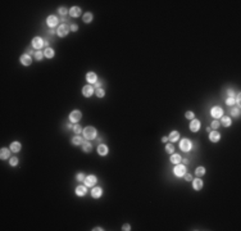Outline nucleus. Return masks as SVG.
Wrapping results in <instances>:
<instances>
[{
  "label": "nucleus",
  "instance_id": "obj_22",
  "mask_svg": "<svg viewBox=\"0 0 241 231\" xmlns=\"http://www.w3.org/2000/svg\"><path fill=\"white\" fill-rule=\"evenodd\" d=\"M168 140H169L172 144H173V143H176V141H178V140H180V132L176 131V130L171 131L169 135H168Z\"/></svg>",
  "mask_w": 241,
  "mask_h": 231
},
{
  "label": "nucleus",
  "instance_id": "obj_35",
  "mask_svg": "<svg viewBox=\"0 0 241 231\" xmlns=\"http://www.w3.org/2000/svg\"><path fill=\"white\" fill-rule=\"evenodd\" d=\"M18 157H11L9 158V165H11V167H17L18 166Z\"/></svg>",
  "mask_w": 241,
  "mask_h": 231
},
{
  "label": "nucleus",
  "instance_id": "obj_34",
  "mask_svg": "<svg viewBox=\"0 0 241 231\" xmlns=\"http://www.w3.org/2000/svg\"><path fill=\"white\" fill-rule=\"evenodd\" d=\"M212 130H218L219 127H221V123H219V119H213L212 121V123H210V126H209Z\"/></svg>",
  "mask_w": 241,
  "mask_h": 231
},
{
  "label": "nucleus",
  "instance_id": "obj_12",
  "mask_svg": "<svg viewBox=\"0 0 241 231\" xmlns=\"http://www.w3.org/2000/svg\"><path fill=\"white\" fill-rule=\"evenodd\" d=\"M19 63H21L22 66H25V67H30L31 64H32V58H31V55H28V54H22L21 55V58H19Z\"/></svg>",
  "mask_w": 241,
  "mask_h": 231
},
{
  "label": "nucleus",
  "instance_id": "obj_8",
  "mask_svg": "<svg viewBox=\"0 0 241 231\" xmlns=\"http://www.w3.org/2000/svg\"><path fill=\"white\" fill-rule=\"evenodd\" d=\"M95 94V88L93 85H85L82 88V95L85 98H91Z\"/></svg>",
  "mask_w": 241,
  "mask_h": 231
},
{
  "label": "nucleus",
  "instance_id": "obj_44",
  "mask_svg": "<svg viewBox=\"0 0 241 231\" xmlns=\"http://www.w3.org/2000/svg\"><path fill=\"white\" fill-rule=\"evenodd\" d=\"M227 95L231 96V98H235V91H233V89H227Z\"/></svg>",
  "mask_w": 241,
  "mask_h": 231
},
{
  "label": "nucleus",
  "instance_id": "obj_46",
  "mask_svg": "<svg viewBox=\"0 0 241 231\" xmlns=\"http://www.w3.org/2000/svg\"><path fill=\"white\" fill-rule=\"evenodd\" d=\"M168 141H169V140H168V136H163V137H162V143H164V144H167Z\"/></svg>",
  "mask_w": 241,
  "mask_h": 231
},
{
  "label": "nucleus",
  "instance_id": "obj_19",
  "mask_svg": "<svg viewBox=\"0 0 241 231\" xmlns=\"http://www.w3.org/2000/svg\"><path fill=\"white\" fill-rule=\"evenodd\" d=\"M11 149H8V148H2L0 149V159L2 161H7V159H9L11 158Z\"/></svg>",
  "mask_w": 241,
  "mask_h": 231
},
{
  "label": "nucleus",
  "instance_id": "obj_11",
  "mask_svg": "<svg viewBox=\"0 0 241 231\" xmlns=\"http://www.w3.org/2000/svg\"><path fill=\"white\" fill-rule=\"evenodd\" d=\"M84 182H85V185L87 187H93V186L96 185V182H98V177H96L95 175H87Z\"/></svg>",
  "mask_w": 241,
  "mask_h": 231
},
{
  "label": "nucleus",
  "instance_id": "obj_10",
  "mask_svg": "<svg viewBox=\"0 0 241 231\" xmlns=\"http://www.w3.org/2000/svg\"><path fill=\"white\" fill-rule=\"evenodd\" d=\"M103 187L100 186H93V189H91V196H93L94 199H100L103 196Z\"/></svg>",
  "mask_w": 241,
  "mask_h": 231
},
{
  "label": "nucleus",
  "instance_id": "obj_48",
  "mask_svg": "<svg viewBox=\"0 0 241 231\" xmlns=\"http://www.w3.org/2000/svg\"><path fill=\"white\" fill-rule=\"evenodd\" d=\"M49 33H50V35H55L56 31H54V28H50V30H49Z\"/></svg>",
  "mask_w": 241,
  "mask_h": 231
},
{
  "label": "nucleus",
  "instance_id": "obj_41",
  "mask_svg": "<svg viewBox=\"0 0 241 231\" xmlns=\"http://www.w3.org/2000/svg\"><path fill=\"white\" fill-rule=\"evenodd\" d=\"M69 30L72 32H77V31H78V26H77L76 23H71V25H69Z\"/></svg>",
  "mask_w": 241,
  "mask_h": 231
},
{
  "label": "nucleus",
  "instance_id": "obj_15",
  "mask_svg": "<svg viewBox=\"0 0 241 231\" xmlns=\"http://www.w3.org/2000/svg\"><path fill=\"white\" fill-rule=\"evenodd\" d=\"M96 152H98L100 157H105V156H108V153H109V148H108V145H105V144L102 143L96 148Z\"/></svg>",
  "mask_w": 241,
  "mask_h": 231
},
{
  "label": "nucleus",
  "instance_id": "obj_6",
  "mask_svg": "<svg viewBox=\"0 0 241 231\" xmlns=\"http://www.w3.org/2000/svg\"><path fill=\"white\" fill-rule=\"evenodd\" d=\"M81 118H82V112H81V110H78V109H75V110H72V112L69 113V122H71V123H77V122H80Z\"/></svg>",
  "mask_w": 241,
  "mask_h": 231
},
{
  "label": "nucleus",
  "instance_id": "obj_45",
  "mask_svg": "<svg viewBox=\"0 0 241 231\" xmlns=\"http://www.w3.org/2000/svg\"><path fill=\"white\" fill-rule=\"evenodd\" d=\"M100 86H102V81H96L95 82V89H100Z\"/></svg>",
  "mask_w": 241,
  "mask_h": 231
},
{
  "label": "nucleus",
  "instance_id": "obj_27",
  "mask_svg": "<svg viewBox=\"0 0 241 231\" xmlns=\"http://www.w3.org/2000/svg\"><path fill=\"white\" fill-rule=\"evenodd\" d=\"M55 55V50L53 49V48H45L44 50V57L47 58V59H51V58H54Z\"/></svg>",
  "mask_w": 241,
  "mask_h": 231
},
{
  "label": "nucleus",
  "instance_id": "obj_28",
  "mask_svg": "<svg viewBox=\"0 0 241 231\" xmlns=\"http://www.w3.org/2000/svg\"><path fill=\"white\" fill-rule=\"evenodd\" d=\"M81 148H82V150L85 153H90L91 150H93V144H91L89 140H85L82 143V145H81Z\"/></svg>",
  "mask_w": 241,
  "mask_h": 231
},
{
  "label": "nucleus",
  "instance_id": "obj_30",
  "mask_svg": "<svg viewBox=\"0 0 241 231\" xmlns=\"http://www.w3.org/2000/svg\"><path fill=\"white\" fill-rule=\"evenodd\" d=\"M230 116L235 118L240 117V107H230Z\"/></svg>",
  "mask_w": 241,
  "mask_h": 231
},
{
  "label": "nucleus",
  "instance_id": "obj_18",
  "mask_svg": "<svg viewBox=\"0 0 241 231\" xmlns=\"http://www.w3.org/2000/svg\"><path fill=\"white\" fill-rule=\"evenodd\" d=\"M96 81H98V75H96L95 72H87V73H86V82L89 85L95 84Z\"/></svg>",
  "mask_w": 241,
  "mask_h": 231
},
{
  "label": "nucleus",
  "instance_id": "obj_50",
  "mask_svg": "<svg viewBox=\"0 0 241 231\" xmlns=\"http://www.w3.org/2000/svg\"><path fill=\"white\" fill-rule=\"evenodd\" d=\"M103 230H104L103 227H94L93 229V231H103Z\"/></svg>",
  "mask_w": 241,
  "mask_h": 231
},
{
  "label": "nucleus",
  "instance_id": "obj_42",
  "mask_svg": "<svg viewBox=\"0 0 241 231\" xmlns=\"http://www.w3.org/2000/svg\"><path fill=\"white\" fill-rule=\"evenodd\" d=\"M184 177H185V180H186V181H189V182L192 181V175H191V173H189V172H186L185 175H184Z\"/></svg>",
  "mask_w": 241,
  "mask_h": 231
},
{
  "label": "nucleus",
  "instance_id": "obj_4",
  "mask_svg": "<svg viewBox=\"0 0 241 231\" xmlns=\"http://www.w3.org/2000/svg\"><path fill=\"white\" fill-rule=\"evenodd\" d=\"M210 116L213 117V119H219L222 116H224V112H223V109L221 108V107H218V105H215V107H212L210 108Z\"/></svg>",
  "mask_w": 241,
  "mask_h": 231
},
{
  "label": "nucleus",
  "instance_id": "obj_5",
  "mask_svg": "<svg viewBox=\"0 0 241 231\" xmlns=\"http://www.w3.org/2000/svg\"><path fill=\"white\" fill-rule=\"evenodd\" d=\"M69 26L66 25V23H63V25H59L56 27V35L59 37H66L67 35L69 33Z\"/></svg>",
  "mask_w": 241,
  "mask_h": 231
},
{
  "label": "nucleus",
  "instance_id": "obj_1",
  "mask_svg": "<svg viewBox=\"0 0 241 231\" xmlns=\"http://www.w3.org/2000/svg\"><path fill=\"white\" fill-rule=\"evenodd\" d=\"M82 136H84L85 140H89V141L95 140L96 136H98V131H96V128H95V127H93V126H87V127H85V128H84V131H82Z\"/></svg>",
  "mask_w": 241,
  "mask_h": 231
},
{
  "label": "nucleus",
  "instance_id": "obj_32",
  "mask_svg": "<svg viewBox=\"0 0 241 231\" xmlns=\"http://www.w3.org/2000/svg\"><path fill=\"white\" fill-rule=\"evenodd\" d=\"M33 58L37 60V62H40V60H42V58H45L44 57V51H41V50H36L35 51V54H33Z\"/></svg>",
  "mask_w": 241,
  "mask_h": 231
},
{
  "label": "nucleus",
  "instance_id": "obj_36",
  "mask_svg": "<svg viewBox=\"0 0 241 231\" xmlns=\"http://www.w3.org/2000/svg\"><path fill=\"white\" fill-rule=\"evenodd\" d=\"M166 153H168V154L175 153V146H173L172 143H167L166 144Z\"/></svg>",
  "mask_w": 241,
  "mask_h": 231
},
{
  "label": "nucleus",
  "instance_id": "obj_25",
  "mask_svg": "<svg viewBox=\"0 0 241 231\" xmlns=\"http://www.w3.org/2000/svg\"><path fill=\"white\" fill-rule=\"evenodd\" d=\"M82 21H84V23H86V25H89V23H91L94 21V14L91 13V12H86V13H84V16H82Z\"/></svg>",
  "mask_w": 241,
  "mask_h": 231
},
{
  "label": "nucleus",
  "instance_id": "obj_16",
  "mask_svg": "<svg viewBox=\"0 0 241 231\" xmlns=\"http://www.w3.org/2000/svg\"><path fill=\"white\" fill-rule=\"evenodd\" d=\"M221 140V134L218 132V130H212L209 132V141L210 143H218Z\"/></svg>",
  "mask_w": 241,
  "mask_h": 231
},
{
  "label": "nucleus",
  "instance_id": "obj_31",
  "mask_svg": "<svg viewBox=\"0 0 241 231\" xmlns=\"http://www.w3.org/2000/svg\"><path fill=\"white\" fill-rule=\"evenodd\" d=\"M72 131H73L75 135H81V134H82V131H84V128L81 127L78 123H75L73 125V128H72Z\"/></svg>",
  "mask_w": 241,
  "mask_h": 231
},
{
  "label": "nucleus",
  "instance_id": "obj_26",
  "mask_svg": "<svg viewBox=\"0 0 241 231\" xmlns=\"http://www.w3.org/2000/svg\"><path fill=\"white\" fill-rule=\"evenodd\" d=\"M9 149L12 150V153H18L22 149V144L19 143V141H13L11 144V146H9Z\"/></svg>",
  "mask_w": 241,
  "mask_h": 231
},
{
  "label": "nucleus",
  "instance_id": "obj_3",
  "mask_svg": "<svg viewBox=\"0 0 241 231\" xmlns=\"http://www.w3.org/2000/svg\"><path fill=\"white\" fill-rule=\"evenodd\" d=\"M180 149L182 152L185 153H189L192 150V143L191 140H189V139H182V140H180Z\"/></svg>",
  "mask_w": 241,
  "mask_h": 231
},
{
  "label": "nucleus",
  "instance_id": "obj_7",
  "mask_svg": "<svg viewBox=\"0 0 241 231\" xmlns=\"http://www.w3.org/2000/svg\"><path fill=\"white\" fill-rule=\"evenodd\" d=\"M186 173V166L185 165H176V167L173 168V175L176 177H184V175Z\"/></svg>",
  "mask_w": 241,
  "mask_h": 231
},
{
  "label": "nucleus",
  "instance_id": "obj_9",
  "mask_svg": "<svg viewBox=\"0 0 241 231\" xmlns=\"http://www.w3.org/2000/svg\"><path fill=\"white\" fill-rule=\"evenodd\" d=\"M58 23H59V19H58V17L56 16H49V17H46V25H47V27L49 28H55V27H58Z\"/></svg>",
  "mask_w": 241,
  "mask_h": 231
},
{
  "label": "nucleus",
  "instance_id": "obj_13",
  "mask_svg": "<svg viewBox=\"0 0 241 231\" xmlns=\"http://www.w3.org/2000/svg\"><path fill=\"white\" fill-rule=\"evenodd\" d=\"M200 126H201V123H200L199 119L194 118V119H191V121H190L189 128H190V131H191V132H197V131L200 130Z\"/></svg>",
  "mask_w": 241,
  "mask_h": 231
},
{
  "label": "nucleus",
  "instance_id": "obj_39",
  "mask_svg": "<svg viewBox=\"0 0 241 231\" xmlns=\"http://www.w3.org/2000/svg\"><path fill=\"white\" fill-rule=\"evenodd\" d=\"M235 104H236L235 98H231V96H228V98L226 99V105H228V107H233Z\"/></svg>",
  "mask_w": 241,
  "mask_h": 231
},
{
  "label": "nucleus",
  "instance_id": "obj_38",
  "mask_svg": "<svg viewBox=\"0 0 241 231\" xmlns=\"http://www.w3.org/2000/svg\"><path fill=\"white\" fill-rule=\"evenodd\" d=\"M85 179H86V175H85V173H82V172L76 173V180L78 181V182H82V181H85Z\"/></svg>",
  "mask_w": 241,
  "mask_h": 231
},
{
  "label": "nucleus",
  "instance_id": "obj_2",
  "mask_svg": "<svg viewBox=\"0 0 241 231\" xmlns=\"http://www.w3.org/2000/svg\"><path fill=\"white\" fill-rule=\"evenodd\" d=\"M31 46H32V49H35V50H41L42 48H44V38L41 36H35L31 41Z\"/></svg>",
  "mask_w": 241,
  "mask_h": 231
},
{
  "label": "nucleus",
  "instance_id": "obj_14",
  "mask_svg": "<svg viewBox=\"0 0 241 231\" xmlns=\"http://www.w3.org/2000/svg\"><path fill=\"white\" fill-rule=\"evenodd\" d=\"M203 187H204V181L200 177H196V179L192 180V189L195 191H200Z\"/></svg>",
  "mask_w": 241,
  "mask_h": 231
},
{
  "label": "nucleus",
  "instance_id": "obj_29",
  "mask_svg": "<svg viewBox=\"0 0 241 231\" xmlns=\"http://www.w3.org/2000/svg\"><path fill=\"white\" fill-rule=\"evenodd\" d=\"M205 173H206V170H205L204 166L196 167V170H195V176H196V177H203Z\"/></svg>",
  "mask_w": 241,
  "mask_h": 231
},
{
  "label": "nucleus",
  "instance_id": "obj_40",
  "mask_svg": "<svg viewBox=\"0 0 241 231\" xmlns=\"http://www.w3.org/2000/svg\"><path fill=\"white\" fill-rule=\"evenodd\" d=\"M185 117H186L187 119H190V121H191V119H194V118H195V113L192 112V110H187V112L185 113Z\"/></svg>",
  "mask_w": 241,
  "mask_h": 231
},
{
  "label": "nucleus",
  "instance_id": "obj_17",
  "mask_svg": "<svg viewBox=\"0 0 241 231\" xmlns=\"http://www.w3.org/2000/svg\"><path fill=\"white\" fill-rule=\"evenodd\" d=\"M75 194L77 195V196H85L86 194H87V186L86 185H78L76 187V190H75Z\"/></svg>",
  "mask_w": 241,
  "mask_h": 231
},
{
  "label": "nucleus",
  "instance_id": "obj_49",
  "mask_svg": "<svg viewBox=\"0 0 241 231\" xmlns=\"http://www.w3.org/2000/svg\"><path fill=\"white\" fill-rule=\"evenodd\" d=\"M95 140H96V141H98V145H99V144H102V141H103V139H102V137H96V139H95Z\"/></svg>",
  "mask_w": 241,
  "mask_h": 231
},
{
  "label": "nucleus",
  "instance_id": "obj_47",
  "mask_svg": "<svg viewBox=\"0 0 241 231\" xmlns=\"http://www.w3.org/2000/svg\"><path fill=\"white\" fill-rule=\"evenodd\" d=\"M181 162H182V165H185V166H186L187 163H189V159H187V158H182V161H181Z\"/></svg>",
  "mask_w": 241,
  "mask_h": 231
},
{
  "label": "nucleus",
  "instance_id": "obj_43",
  "mask_svg": "<svg viewBox=\"0 0 241 231\" xmlns=\"http://www.w3.org/2000/svg\"><path fill=\"white\" fill-rule=\"evenodd\" d=\"M122 230L123 231H130V230H131V225H130V223H124L122 226Z\"/></svg>",
  "mask_w": 241,
  "mask_h": 231
},
{
  "label": "nucleus",
  "instance_id": "obj_33",
  "mask_svg": "<svg viewBox=\"0 0 241 231\" xmlns=\"http://www.w3.org/2000/svg\"><path fill=\"white\" fill-rule=\"evenodd\" d=\"M95 95L98 96L99 99H102V98H104V96H105V90L102 89V88H100V89H95Z\"/></svg>",
  "mask_w": 241,
  "mask_h": 231
},
{
  "label": "nucleus",
  "instance_id": "obj_23",
  "mask_svg": "<svg viewBox=\"0 0 241 231\" xmlns=\"http://www.w3.org/2000/svg\"><path fill=\"white\" fill-rule=\"evenodd\" d=\"M84 141H85V140H84V136H80V135H75V136L71 139V143L73 144V145H76V146L82 145Z\"/></svg>",
  "mask_w": 241,
  "mask_h": 231
},
{
  "label": "nucleus",
  "instance_id": "obj_37",
  "mask_svg": "<svg viewBox=\"0 0 241 231\" xmlns=\"http://www.w3.org/2000/svg\"><path fill=\"white\" fill-rule=\"evenodd\" d=\"M58 13H59L62 17H64L67 14H69V11L66 7H60V8H58Z\"/></svg>",
  "mask_w": 241,
  "mask_h": 231
},
{
  "label": "nucleus",
  "instance_id": "obj_51",
  "mask_svg": "<svg viewBox=\"0 0 241 231\" xmlns=\"http://www.w3.org/2000/svg\"><path fill=\"white\" fill-rule=\"evenodd\" d=\"M210 131H212V128H210V127H206V132H208V134H209Z\"/></svg>",
  "mask_w": 241,
  "mask_h": 231
},
{
  "label": "nucleus",
  "instance_id": "obj_24",
  "mask_svg": "<svg viewBox=\"0 0 241 231\" xmlns=\"http://www.w3.org/2000/svg\"><path fill=\"white\" fill-rule=\"evenodd\" d=\"M181 161H182V157L180 156V154H177V153H172L171 154L169 162L172 163V165H178V163H181Z\"/></svg>",
  "mask_w": 241,
  "mask_h": 231
},
{
  "label": "nucleus",
  "instance_id": "obj_21",
  "mask_svg": "<svg viewBox=\"0 0 241 231\" xmlns=\"http://www.w3.org/2000/svg\"><path fill=\"white\" fill-rule=\"evenodd\" d=\"M81 13H82V11H81V8L77 7V5L72 7V8L69 9V16H71L72 18H78V17L81 16Z\"/></svg>",
  "mask_w": 241,
  "mask_h": 231
},
{
  "label": "nucleus",
  "instance_id": "obj_20",
  "mask_svg": "<svg viewBox=\"0 0 241 231\" xmlns=\"http://www.w3.org/2000/svg\"><path fill=\"white\" fill-rule=\"evenodd\" d=\"M219 123H221V126H223V127H230L231 123H232V118L228 117V116H222V117L219 118Z\"/></svg>",
  "mask_w": 241,
  "mask_h": 231
}]
</instances>
